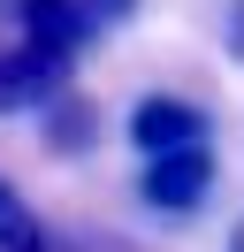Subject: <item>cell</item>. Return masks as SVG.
Returning <instances> with one entry per match:
<instances>
[{"label": "cell", "mask_w": 244, "mask_h": 252, "mask_svg": "<svg viewBox=\"0 0 244 252\" xmlns=\"http://www.w3.org/2000/svg\"><path fill=\"white\" fill-rule=\"evenodd\" d=\"M214 153L206 145H176V153H152L145 168H137V199L152 206V214H198V206L214 199Z\"/></svg>", "instance_id": "1"}, {"label": "cell", "mask_w": 244, "mask_h": 252, "mask_svg": "<svg viewBox=\"0 0 244 252\" xmlns=\"http://www.w3.org/2000/svg\"><path fill=\"white\" fill-rule=\"evenodd\" d=\"M69 77H76V69H69V62H54L46 46H30L23 31L0 38V115H38L46 99L69 92Z\"/></svg>", "instance_id": "2"}, {"label": "cell", "mask_w": 244, "mask_h": 252, "mask_svg": "<svg viewBox=\"0 0 244 252\" xmlns=\"http://www.w3.org/2000/svg\"><path fill=\"white\" fill-rule=\"evenodd\" d=\"M0 8L15 16V31H23L30 46H46L54 62H69V69L84 62L92 38H99V23H92L84 0H0Z\"/></svg>", "instance_id": "3"}, {"label": "cell", "mask_w": 244, "mask_h": 252, "mask_svg": "<svg viewBox=\"0 0 244 252\" xmlns=\"http://www.w3.org/2000/svg\"><path fill=\"white\" fill-rule=\"evenodd\" d=\"M214 138V115L198 107V99H183V92H145L130 107V145L137 153H176V145H206Z\"/></svg>", "instance_id": "4"}, {"label": "cell", "mask_w": 244, "mask_h": 252, "mask_svg": "<svg viewBox=\"0 0 244 252\" xmlns=\"http://www.w3.org/2000/svg\"><path fill=\"white\" fill-rule=\"evenodd\" d=\"M38 138H46V153H92V145H99V107H92L84 92L46 99L38 107Z\"/></svg>", "instance_id": "5"}, {"label": "cell", "mask_w": 244, "mask_h": 252, "mask_svg": "<svg viewBox=\"0 0 244 252\" xmlns=\"http://www.w3.org/2000/svg\"><path fill=\"white\" fill-rule=\"evenodd\" d=\"M0 252H54V237L38 229V214H30L23 199H15L8 176H0Z\"/></svg>", "instance_id": "6"}, {"label": "cell", "mask_w": 244, "mask_h": 252, "mask_svg": "<svg viewBox=\"0 0 244 252\" xmlns=\"http://www.w3.org/2000/svg\"><path fill=\"white\" fill-rule=\"evenodd\" d=\"M84 8H92V23H99V31H115V23L137 16V0H84Z\"/></svg>", "instance_id": "7"}, {"label": "cell", "mask_w": 244, "mask_h": 252, "mask_svg": "<svg viewBox=\"0 0 244 252\" xmlns=\"http://www.w3.org/2000/svg\"><path fill=\"white\" fill-rule=\"evenodd\" d=\"M229 54L244 62V0H229Z\"/></svg>", "instance_id": "8"}, {"label": "cell", "mask_w": 244, "mask_h": 252, "mask_svg": "<svg viewBox=\"0 0 244 252\" xmlns=\"http://www.w3.org/2000/svg\"><path fill=\"white\" fill-rule=\"evenodd\" d=\"M229 252H244V214H237V229H229Z\"/></svg>", "instance_id": "9"}]
</instances>
